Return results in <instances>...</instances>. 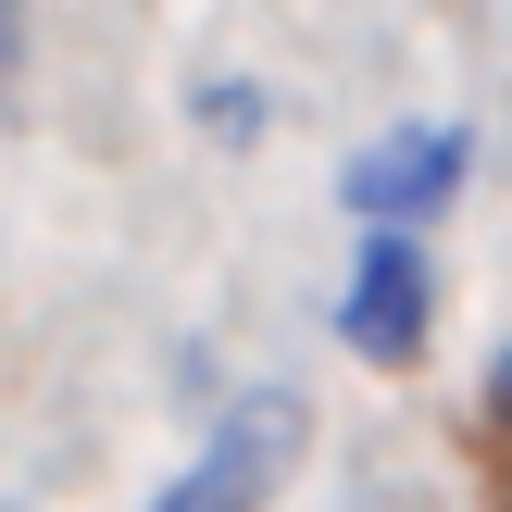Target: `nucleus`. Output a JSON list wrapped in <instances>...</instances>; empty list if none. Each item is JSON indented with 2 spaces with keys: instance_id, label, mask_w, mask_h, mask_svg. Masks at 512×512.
<instances>
[{
  "instance_id": "1",
  "label": "nucleus",
  "mask_w": 512,
  "mask_h": 512,
  "mask_svg": "<svg viewBox=\"0 0 512 512\" xmlns=\"http://www.w3.org/2000/svg\"><path fill=\"white\" fill-rule=\"evenodd\" d=\"M300 438H313V400L300 388H263V400H238V413L200 438V463L175 475L150 512H263L275 488L300 475Z\"/></svg>"
},
{
  "instance_id": "2",
  "label": "nucleus",
  "mask_w": 512,
  "mask_h": 512,
  "mask_svg": "<svg viewBox=\"0 0 512 512\" xmlns=\"http://www.w3.org/2000/svg\"><path fill=\"white\" fill-rule=\"evenodd\" d=\"M425 325H438V275H425V238H400V225H363V250H350V288H338V338L363 350V363H425Z\"/></svg>"
},
{
  "instance_id": "3",
  "label": "nucleus",
  "mask_w": 512,
  "mask_h": 512,
  "mask_svg": "<svg viewBox=\"0 0 512 512\" xmlns=\"http://www.w3.org/2000/svg\"><path fill=\"white\" fill-rule=\"evenodd\" d=\"M463 175H475V138H463V125H388V138H363L338 163V200L363 225H400V238H413Z\"/></svg>"
},
{
  "instance_id": "4",
  "label": "nucleus",
  "mask_w": 512,
  "mask_h": 512,
  "mask_svg": "<svg viewBox=\"0 0 512 512\" xmlns=\"http://www.w3.org/2000/svg\"><path fill=\"white\" fill-rule=\"evenodd\" d=\"M200 113H213V138H263V100H250V88H213Z\"/></svg>"
},
{
  "instance_id": "5",
  "label": "nucleus",
  "mask_w": 512,
  "mask_h": 512,
  "mask_svg": "<svg viewBox=\"0 0 512 512\" xmlns=\"http://www.w3.org/2000/svg\"><path fill=\"white\" fill-rule=\"evenodd\" d=\"M13 75H25V0H0V113H13Z\"/></svg>"
}]
</instances>
